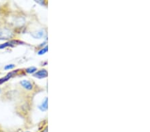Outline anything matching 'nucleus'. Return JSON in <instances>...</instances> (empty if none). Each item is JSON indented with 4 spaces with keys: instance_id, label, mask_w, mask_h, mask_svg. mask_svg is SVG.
<instances>
[{
    "instance_id": "7ed1b4c3",
    "label": "nucleus",
    "mask_w": 150,
    "mask_h": 132,
    "mask_svg": "<svg viewBox=\"0 0 150 132\" xmlns=\"http://www.w3.org/2000/svg\"><path fill=\"white\" fill-rule=\"evenodd\" d=\"M20 84L21 85L23 88H25L27 90H31L33 89V85L28 80H22L20 82Z\"/></svg>"
},
{
    "instance_id": "f257e3e1",
    "label": "nucleus",
    "mask_w": 150,
    "mask_h": 132,
    "mask_svg": "<svg viewBox=\"0 0 150 132\" xmlns=\"http://www.w3.org/2000/svg\"><path fill=\"white\" fill-rule=\"evenodd\" d=\"M13 36V33L10 29L0 28V40H9Z\"/></svg>"
},
{
    "instance_id": "39448f33",
    "label": "nucleus",
    "mask_w": 150,
    "mask_h": 132,
    "mask_svg": "<svg viewBox=\"0 0 150 132\" xmlns=\"http://www.w3.org/2000/svg\"><path fill=\"white\" fill-rule=\"evenodd\" d=\"M18 41H10V42H5L4 43H2V44H0V49H4L5 48H7V47H12L16 43H18Z\"/></svg>"
},
{
    "instance_id": "6e6552de",
    "label": "nucleus",
    "mask_w": 150,
    "mask_h": 132,
    "mask_svg": "<svg viewBox=\"0 0 150 132\" xmlns=\"http://www.w3.org/2000/svg\"><path fill=\"white\" fill-rule=\"evenodd\" d=\"M37 71V68L35 67H30L26 69V72L27 73H34Z\"/></svg>"
},
{
    "instance_id": "0eeeda50",
    "label": "nucleus",
    "mask_w": 150,
    "mask_h": 132,
    "mask_svg": "<svg viewBox=\"0 0 150 132\" xmlns=\"http://www.w3.org/2000/svg\"><path fill=\"white\" fill-rule=\"evenodd\" d=\"M48 98H45V99L42 102V104L39 106V109L41 111H46L48 110Z\"/></svg>"
},
{
    "instance_id": "423d86ee",
    "label": "nucleus",
    "mask_w": 150,
    "mask_h": 132,
    "mask_svg": "<svg viewBox=\"0 0 150 132\" xmlns=\"http://www.w3.org/2000/svg\"><path fill=\"white\" fill-rule=\"evenodd\" d=\"M17 72V71H15V72H11V73H9L7 74V75H5L4 77H3V78H1L0 79V84H2V83H4V82H5V81H7L9 79H10V78L11 77L13 76V73H16Z\"/></svg>"
},
{
    "instance_id": "f8f14e48",
    "label": "nucleus",
    "mask_w": 150,
    "mask_h": 132,
    "mask_svg": "<svg viewBox=\"0 0 150 132\" xmlns=\"http://www.w3.org/2000/svg\"><path fill=\"white\" fill-rule=\"evenodd\" d=\"M42 132H48V128H45V129H44V130H43Z\"/></svg>"
},
{
    "instance_id": "1a4fd4ad",
    "label": "nucleus",
    "mask_w": 150,
    "mask_h": 132,
    "mask_svg": "<svg viewBox=\"0 0 150 132\" xmlns=\"http://www.w3.org/2000/svg\"><path fill=\"white\" fill-rule=\"evenodd\" d=\"M48 46L45 47L44 48H42V49H40V51H38V55H40V56H41V55H43L44 53H45L48 51Z\"/></svg>"
},
{
    "instance_id": "20e7f679",
    "label": "nucleus",
    "mask_w": 150,
    "mask_h": 132,
    "mask_svg": "<svg viewBox=\"0 0 150 132\" xmlns=\"http://www.w3.org/2000/svg\"><path fill=\"white\" fill-rule=\"evenodd\" d=\"M31 36L34 37V38L35 39H40L42 38V37L44 36L45 35V32L43 30H39L37 32H33L31 34Z\"/></svg>"
},
{
    "instance_id": "9b49d317",
    "label": "nucleus",
    "mask_w": 150,
    "mask_h": 132,
    "mask_svg": "<svg viewBox=\"0 0 150 132\" xmlns=\"http://www.w3.org/2000/svg\"><path fill=\"white\" fill-rule=\"evenodd\" d=\"M36 2H37V3H40V4H41V5H42V4H43V5H44V2H40V1H36Z\"/></svg>"
},
{
    "instance_id": "f03ea898",
    "label": "nucleus",
    "mask_w": 150,
    "mask_h": 132,
    "mask_svg": "<svg viewBox=\"0 0 150 132\" xmlns=\"http://www.w3.org/2000/svg\"><path fill=\"white\" fill-rule=\"evenodd\" d=\"M48 72L45 69H41L38 72H37L35 73H34V76L35 77L39 78V79H42V78H45L48 76Z\"/></svg>"
},
{
    "instance_id": "9d476101",
    "label": "nucleus",
    "mask_w": 150,
    "mask_h": 132,
    "mask_svg": "<svg viewBox=\"0 0 150 132\" xmlns=\"http://www.w3.org/2000/svg\"><path fill=\"white\" fill-rule=\"evenodd\" d=\"M15 67V65L13 64H9V65H5V67H4V69L5 70H9V69H12L13 68Z\"/></svg>"
},
{
    "instance_id": "ddd939ff",
    "label": "nucleus",
    "mask_w": 150,
    "mask_h": 132,
    "mask_svg": "<svg viewBox=\"0 0 150 132\" xmlns=\"http://www.w3.org/2000/svg\"><path fill=\"white\" fill-rule=\"evenodd\" d=\"M27 132H29V131H27Z\"/></svg>"
}]
</instances>
